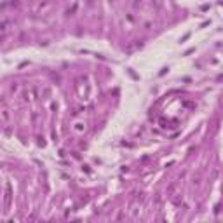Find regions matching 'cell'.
Returning a JSON list of instances; mask_svg holds the SVG:
<instances>
[{"label":"cell","mask_w":223,"mask_h":223,"mask_svg":"<svg viewBox=\"0 0 223 223\" xmlns=\"http://www.w3.org/2000/svg\"><path fill=\"white\" fill-rule=\"evenodd\" d=\"M18 96L21 98L23 103H33V101H37V99L42 98L40 85H28V87H23Z\"/></svg>","instance_id":"1"},{"label":"cell","mask_w":223,"mask_h":223,"mask_svg":"<svg viewBox=\"0 0 223 223\" xmlns=\"http://www.w3.org/2000/svg\"><path fill=\"white\" fill-rule=\"evenodd\" d=\"M77 92H78L80 99H89V96H91V85L85 82V80H80V82L77 84Z\"/></svg>","instance_id":"2"},{"label":"cell","mask_w":223,"mask_h":223,"mask_svg":"<svg viewBox=\"0 0 223 223\" xmlns=\"http://www.w3.org/2000/svg\"><path fill=\"white\" fill-rule=\"evenodd\" d=\"M72 131H73V134H77V136L84 134V132L87 131V122H85V120H73V122H72Z\"/></svg>","instance_id":"3"},{"label":"cell","mask_w":223,"mask_h":223,"mask_svg":"<svg viewBox=\"0 0 223 223\" xmlns=\"http://www.w3.org/2000/svg\"><path fill=\"white\" fill-rule=\"evenodd\" d=\"M11 28H12V19L11 18H2L0 19V33L2 35H5Z\"/></svg>","instance_id":"4"},{"label":"cell","mask_w":223,"mask_h":223,"mask_svg":"<svg viewBox=\"0 0 223 223\" xmlns=\"http://www.w3.org/2000/svg\"><path fill=\"white\" fill-rule=\"evenodd\" d=\"M136 16H134V12H127L124 16V26L127 28V30H131L132 26H134V25H136Z\"/></svg>","instance_id":"5"},{"label":"cell","mask_w":223,"mask_h":223,"mask_svg":"<svg viewBox=\"0 0 223 223\" xmlns=\"http://www.w3.org/2000/svg\"><path fill=\"white\" fill-rule=\"evenodd\" d=\"M11 122V110L9 108H0V125Z\"/></svg>","instance_id":"6"},{"label":"cell","mask_w":223,"mask_h":223,"mask_svg":"<svg viewBox=\"0 0 223 223\" xmlns=\"http://www.w3.org/2000/svg\"><path fill=\"white\" fill-rule=\"evenodd\" d=\"M9 204H11V185L7 183L5 185V208H9Z\"/></svg>","instance_id":"7"},{"label":"cell","mask_w":223,"mask_h":223,"mask_svg":"<svg viewBox=\"0 0 223 223\" xmlns=\"http://www.w3.org/2000/svg\"><path fill=\"white\" fill-rule=\"evenodd\" d=\"M11 91H12L14 94H19V92H21V84L19 82H14L12 85H11Z\"/></svg>","instance_id":"8"},{"label":"cell","mask_w":223,"mask_h":223,"mask_svg":"<svg viewBox=\"0 0 223 223\" xmlns=\"http://www.w3.org/2000/svg\"><path fill=\"white\" fill-rule=\"evenodd\" d=\"M138 215H139V208H138V204H134V206L131 208V216L132 218H136Z\"/></svg>","instance_id":"9"},{"label":"cell","mask_w":223,"mask_h":223,"mask_svg":"<svg viewBox=\"0 0 223 223\" xmlns=\"http://www.w3.org/2000/svg\"><path fill=\"white\" fill-rule=\"evenodd\" d=\"M47 9H49V2H47V0H45L44 4H40V5H38V12H45Z\"/></svg>","instance_id":"10"},{"label":"cell","mask_w":223,"mask_h":223,"mask_svg":"<svg viewBox=\"0 0 223 223\" xmlns=\"http://www.w3.org/2000/svg\"><path fill=\"white\" fill-rule=\"evenodd\" d=\"M75 11H77V4H73V5L70 7L68 11H66V16H72V14L75 12Z\"/></svg>","instance_id":"11"},{"label":"cell","mask_w":223,"mask_h":223,"mask_svg":"<svg viewBox=\"0 0 223 223\" xmlns=\"http://www.w3.org/2000/svg\"><path fill=\"white\" fill-rule=\"evenodd\" d=\"M152 26H153L152 21H145V23H143V30H150Z\"/></svg>","instance_id":"12"},{"label":"cell","mask_w":223,"mask_h":223,"mask_svg":"<svg viewBox=\"0 0 223 223\" xmlns=\"http://www.w3.org/2000/svg\"><path fill=\"white\" fill-rule=\"evenodd\" d=\"M85 5H87V7H94V5H96V0H85Z\"/></svg>","instance_id":"13"},{"label":"cell","mask_w":223,"mask_h":223,"mask_svg":"<svg viewBox=\"0 0 223 223\" xmlns=\"http://www.w3.org/2000/svg\"><path fill=\"white\" fill-rule=\"evenodd\" d=\"M174 188H176V185H174V183H173L171 187L167 188V194H173V192H174Z\"/></svg>","instance_id":"14"},{"label":"cell","mask_w":223,"mask_h":223,"mask_svg":"<svg viewBox=\"0 0 223 223\" xmlns=\"http://www.w3.org/2000/svg\"><path fill=\"white\" fill-rule=\"evenodd\" d=\"M139 4H141V0H134V2H132V7H138Z\"/></svg>","instance_id":"15"}]
</instances>
